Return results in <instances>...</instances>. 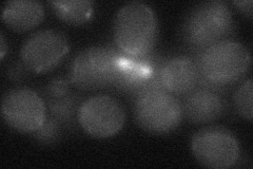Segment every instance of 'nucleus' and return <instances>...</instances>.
I'll use <instances>...</instances> for the list:
<instances>
[{
	"mask_svg": "<svg viewBox=\"0 0 253 169\" xmlns=\"http://www.w3.org/2000/svg\"><path fill=\"white\" fill-rule=\"evenodd\" d=\"M113 34L122 51L132 57H144L153 50L157 42V16L145 2H126L114 16Z\"/></svg>",
	"mask_w": 253,
	"mask_h": 169,
	"instance_id": "nucleus-1",
	"label": "nucleus"
},
{
	"mask_svg": "<svg viewBox=\"0 0 253 169\" xmlns=\"http://www.w3.org/2000/svg\"><path fill=\"white\" fill-rule=\"evenodd\" d=\"M233 15L223 0H208L195 4L186 14L180 33L191 49L204 51L228 39L233 30Z\"/></svg>",
	"mask_w": 253,
	"mask_h": 169,
	"instance_id": "nucleus-2",
	"label": "nucleus"
},
{
	"mask_svg": "<svg viewBox=\"0 0 253 169\" xmlns=\"http://www.w3.org/2000/svg\"><path fill=\"white\" fill-rule=\"evenodd\" d=\"M122 58L115 50L107 47L85 48L71 63V83L78 89L85 91L118 85L123 76Z\"/></svg>",
	"mask_w": 253,
	"mask_h": 169,
	"instance_id": "nucleus-3",
	"label": "nucleus"
},
{
	"mask_svg": "<svg viewBox=\"0 0 253 169\" xmlns=\"http://www.w3.org/2000/svg\"><path fill=\"white\" fill-rule=\"evenodd\" d=\"M251 65V55L240 42L224 39L202 52L200 73L213 85L225 86L239 82Z\"/></svg>",
	"mask_w": 253,
	"mask_h": 169,
	"instance_id": "nucleus-4",
	"label": "nucleus"
},
{
	"mask_svg": "<svg viewBox=\"0 0 253 169\" xmlns=\"http://www.w3.org/2000/svg\"><path fill=\"white\" fill-rule=\"evenodd\" d=\"M133 111L137 125L152 134H166L175 130L184 117L183 105L161 87L139 92Z\"/></svg>",
	"mask_w": 253,
	"mask_h": 169,
	"instance_id": "nucleus-5",
	"label": "nucleus"
},
{
	"mask_svg": "<svg viewBox=\"0 0 253 169\" xmlns=\"http://www.w3.org/2000/svg\"><path fill=\"white\" fill-rule=\"evenodd\" d=\"M190 145L197 162L207 168H230L241 156L239 140L223 126H208L197 130Z\"/></svg>",
	"mask_w": 253,
	"mask_h": 169,
	"instance_id": "nucleus-6",
	"label": "nucleus"
},
{
	"mask_svg": "<svg viewBox=\"0 0 253 169\" xmlns=\"http://www.w3.org/2000/svg\"><path fill=\"white\" fill-rule=\"evenodd\" d=\"M77 119L84 132L92 138L107 139L123 129L126 114L122 104L113 96L98 94L82 103Z\"/></svg>",
	"mask_w": 253,
	"mask_h": 169,
	"instance_id": "nucleus-7",
	"label": "nucleus"
},
{
	"mask_svg": "<svg viewBox=\"0 0 253 169\" xmlns=\"http://www.w3.org/2000/svg\"><path fill=\"white\" fill-rule=\"evenodd\" d=\"M69 50V39L63 32L43 29L32 33L25 40L20 49V59L28 70L43 73L56 67Z\"/></svg>",
	"mask_w": 253,
	"mask_h": 169,
	"instance_id": "nucleus-8",
	"label": "nucleus"
},
{
	"mask_svg": "<svg viewBox=\"0 0 253 169\" xmlns=\"http://www.w3.org/2000/svg\"><path fill=\"white\" fill-rule=\"evenodd\" d=\"M1 115L14 130L22 133L36 132L46 120L42 99L29 88H14L7 91L1 102Z\"/></svg>",
	"mask_w": 253,
	"mask_h": 169,
	"instance_id": "nucleus-9",
	"label": "nucleus"
},
{
	"mask_svg": "<svg viewBox=\"0 0 253 169\" xmlns=\"http://www.w3.org/2000/svg\"><path fill=\"white\" fill-rule=\"evenodd\" d=\"M160 84L172 94H188L195 89L200 79L196 62L187 56H176L165 61L160 68Z\"/></svg>",
	"mask_w": 253,
	"mask_h": 169,
	"instance_id": "nucleus-10",
	"label": "nucleus"
},
{
	"mask_svg": "<svg viewBox=\"0 0 253 169\" xmlns=\"http://www.w3.org/2000/svg\"><path fill=\"white\" fill-rule=\"evenodd\" d=\"M225 101L210 89L192 90L183 105L184 115L193 124H207L217 119L225 112Z\"/></svg>",
	"mask_w": 253,
	"mask_h": 169,
	"instance_id": "nucleus-11",
	"label": "nucleus"
},
{
	"mask_svg": "<svg viewBox=\"0 0 253 169\" xmlns=\"http://www.w3.org/2000/svg\"><path fill=\"white\" fill-rule=\"evenodd\" d=\"M43 18L44 7L37 0H10L2 5V21L16 32L34 29Z\"/></svg>",
	"mask_w": 253,
	"mask_h": 169,
	"instance_id": "nucleus-12",
	"label": "nucleus"
},
{
	"mask_svg": "<svg viewBox=\"0 0 253 169\" xmlns=\"http://www.w3.org/2000/svg\"><path fill=\"white\" fill-rule=\"evenodd\" d=\"M49 3L59 19L73 26L88 22L95 12V2L91 0H55Z\"/></svg>",
	"mask_w": 253,
	"mask_h": 169,
	"instance_id": "nucleus-13",
	"label": "nucleus"
},
{
	"mask_svg": "<svg viewBox=\"0 0 253 169\" xmlns=\"http://www.w3.org/2000/svg\"><path fill=\"white\" fill-rule=\"evenodd\" d=\"M253 85H252V78L249 77L248 79L240 85L237 88L234 95H233V102L234 107L243 118L247 120H252L253 113H252V91H253Z\"/></svg>",
	"mask_w": 253,
	"mask_h": 169,
	"instance_id": "nucleus-14",
	"label": "nucleus"
},
{
	"mask_svg": "<svg viewBox=\"0 0 253 169\" xmlns=\"http://www.w3.org/2000/svg\"><path fill=\"white\" fill-rule=\"evenodd\" d=\"M69 83L65 79L56 78L47 85L46 92L53 99H62L69 92Z\"/></svg>",
	"mask_w": 253,
	"mask_h": 169,
	"instance_id": "nucleus-15",
	"label": "nucleus"
},
{
	"mask_svg": "<svg viewBox=\"0 0 253 169\" xmlns=\"http://www.w3.org/2000/svg\"><path fill=\"white\" fill-rule=\"evenodd\" d=\"M232 3L239 9L241 12H243L245 15H247L249 18H252V0H234Z\"/></svg>",
	"mask_w": 253,
	"mask_h": 169,
	"instance_id": "nucleus-16",
	"label": "nucleus"
},
{
	"mask_svg": "<svg viewBox=\"0 0 253 169\" xmlns=\"http://www.w3.org/2000/svg\"><path fill=\"white\" fill-rule=\"evenodd\" d=\"M0 45H1V49H0V57H1V59H3L6 52V44H5V38L2 32L1 34H0Z\"/></svg>",
	"mask_w": 253,
	"mask_h": 169,
	"instance_id": "nucleus-17",
	"label": "nucleus"
}]
</instances>
